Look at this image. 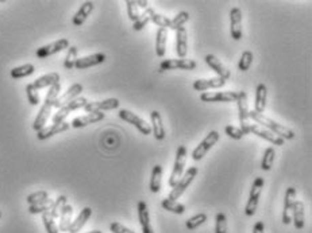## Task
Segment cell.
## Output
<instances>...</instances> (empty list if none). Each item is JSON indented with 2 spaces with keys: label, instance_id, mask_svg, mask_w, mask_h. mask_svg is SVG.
Masks as SVG:
<instances>
[{
  "label": "cell",
  "instance_id": "cell-10",
  "mask_svg": "<svg viewBox=\"0 0 312 233\" xmlns=\"http://www.w3.org/2000/svg\"><path fill=\"white\" fill-rule=\"evenodd\" d=\"M119 118L122 119V120H124V122L132 124L136 130L140 131L141 134L146 135V136L152 134V127H150V124H148L144 119H141L140 116H136L135 113H132V112L127 111V109H120Z\"/></svg>",
  "mask_w": 312,
  "mask_h": 233
},
{
  "label": "cell",
  "instance_id": "cell-42",
  "mask_svg": "<svg viewBox=\"0 0 312 233\" xmlns=\"http://www.w3.org/2000/svg\"><path fill=\"white\" fill-rule=\"evenodd\" d=\"M77 53H79V50H77L76 46H69L68 53H66V57H65V61H64L65 69L72 70L73 67H75V63H76V59H77Z\"/></svg>",
  "mask_w": 312,
  "mask_h": 233
},
{
  "label": "cell",
  "instance_id": "cell-47",
  "mask_svg": "<svg viewBox=\"0 0 312 233\" xmlns=\"http://www.w3.org/2000/svg\"><path fill=\"white\" fill-rule=\"evenodd\" d=\"M26 93H27L28 103L31 105H38L40 104V93L37 91L36 88L32 87V84H28L26 87Z\"/></svg>",
  "mask_w": 312,
  "mask_h": 233
},
{
  "label": "cell",
  "instance_id": "cell-12",
  "mask_svg": "<svg viewBox=\"0 0 312 233\" xmlns=\"http://www.w3.org/2000/svg\"><path fill=\"white\" fill-rule=\"evenodd\" d=\"M65 49H69V41L66 38H62V40H58L53 44H49L46 46H42L37 50V57L38 58H48V57L53 56V54H57V53L62 52Z\"/></svg>",
  "mask_w": 312,
  "mask_h": 233
},
{
  "label": "cell",
  "instance_id": "cell-11",
  "mask_svg": "<svg viewBox=\"0 0 312 233\" xmlns=\"http://www.w3.org/2000/svg\"><path fill=\"white\" fill-rule=\"evenodd\" d=\"M238 92H203L200 100L203 103H230L236 101Z\"/></svg>",
  "mask_w": 312,
  "mask_h": 233
},
{
  "label": "cell",
  "instance_id": "cell-22",
  "mask_svg": "<svg viewBox=\"0 0 312 233\" xmlns=\"http://www.w3.org/2000/svg\"><path fill=\"white\" fill-rule=\"evenodd\" d=\"M138 220H140L141 228H142V233H154L152 225H150L148 205L145 201L138 202Z\"/></svg>",
  "mask_w": 312,
  "mask_h": 233
},
{
  "label": "cell",
  "instance_id": "cell-46",
  "mask_svg": "<svg viewBox=\"0 0 312 233\" xmlns=\"http://www.w3.org/2000/svg\"><path fill=\"white\" fill-rule=\"evenodd\" d=\"M49 194L48 191L45 190H40V191H36V193H31L27 197V204L28 205H34V204H38V202H42L45 200H48Z\"/></svg>",
  "mask_w": 312,
  "mask_h": 233
},
{
  "label": "cell",
  "instance_id": "cell-54",
  "mask_svg": "<svg viewBox=\"0 0 312 233\" xmlns=\"http://www.w3.org/2000/svg\"><path fill=\"white\" fill-rule=\"evenodd\" d=\"M88 233H103V232H100V230H92V232H88Z\"/></svg>",
  "mask_w": 312,
  "mask_h": 233
},
{
  "label": "cell",
  "instance_id": "cell-16",
  "mask_svg": "<svg viewBox=\"0 0 312 233\" xmlns=\"http://www.w3.org/2000/svg\"><path fill=\"white\" fill-rule=\"evenodd\" d=\"M81 92H83V85H81V84H73L68 91L57 97L56 103H54V107L60 109L61 107H64V105H66L68 103H71V101H73L75 99H77V97L81 95Z\"/></svg>",
  "mask_w": 312,
  "mask_h": 233
},
{
  "label": "cell",
  "instance_id": "cell-3",
  "mask_svg": "<svg viewBox=\"0 0 312 233\" xmlns=\"http://www.w3.org/2000/svg\"><path fill=\"white\" fill-rule=\"evenodd\" d=\"M264 178L257 177L253 182L252 190H250V196H249L248 204L245 206V214L248 217H252L254 216L257 212V208H258V202H260L261 193H262V187H264Z\"/></svg>",
  "mask_w": 312,
  "mask_h": 233
},
{
  "label": "cell",
  "instance_id": "cell-26",
  "mask_svg": "<svg viewBox=\"0 0 312 233\" xmlns=\"http://www.w3.org/2000/svg\"><path fill=\"white\" fill-rule=\"evenodd\" d=\"M292 221L296 229H303L305 224L304 204L301 201H296L292 208Z\"/></svg>",
  "mask_w": 312,
  "mask_h": 233
},
{
  "label": "cell",
  "instance_id": "cell-15",
  "mask_svg": "<svg viewBox=\"0 0 312 233\" xmlns=\"http://www.w3.org/2000/svg\"><path fill=\"white\" fill-rule=\"evenodd\" d=\"M119 100L118 99H107L103 101H91L84 107V111L87 113H95V112H104L116 109L119 107Z\"/></svg>",
  "mask_w": 312,
  "mask_h": 233
},
{
  "label": "cell",
  "instance_id": "cell-49",
  "mask_svg": "<svg viewBox=\"0 0 312 233\" xmlns=\"http://www.w3.org/2000/svg\"><path fill=\"white\" fill-rule=\"evenodd\" d=\"M126 6H127L128 18H130L132 22H135V20L138 19V16H140V10H138L136 2L135 0H127V2H126Z\"/></svg>",
  "mask_w": 312,
  "mask_h": 233
},
{
  "label": "cell",
  "instance_id": "cell-29",
  "mask_svg": "<svg viewBox=\"0 0 312 233\" xmlns=\"http://www.w3.org/2000/svg\"><path fill=\"white\" fill-rule=\"evenodd\" d=\"M93 7H95V4L92 3V2H85V3L81 4V7L79 8V11L76 12V15L73 16V24L75 26H81V24H84V22L87 20V18H88L89 15H91V12L93 11Z\"/></svg>",
  "mask_w": 312,
  "mask_h": 233
},
{
  "label": "cell",
  "instance_id": "cell-38",
  "mask_svg": "<svg viewBox=\"0 0 312 233\" xmlns=\"http://www.w3.org/2000/svg\"><path fill=\"white\" fill-rule=\"evenodd\" d=\"M149 10H150V22L157 24L160 28H165V30H166V27L170 26V19L169 18L161 15V14H157L152 7H149Z\"/></svg>",
  "mask_w": 312,
  "mask_h": 233
},
{
  "label": "cell",
  "instance_id": "cell-2",
  "mask_svg": "<svg viewBox=\"0 0 312 233\" xmlns=\"http://www.w3.org/2000/svg\"><path fill=\"white\" fill-rule=\"evenodd\" d=\"M249 118L254 120V123L258 124V126L262 124L264 128L269 130L270 132L277 135V136H280V138L284 139V140H291V139L295 138V132H293L291 128L283 126L280 123L274 122L272 119L266 118L264 113H257L256 111H249Z\"/></svg>",
  "mask_w": 312,
  "mask_h": 233
},
{
  "label": "cell",
  "instance_id": "cell-34",
  "mask_svg": "<svg viewBox=\"0 0 312 233\" xmlns=\"http://www.w3.org/2000/svg\"><path fill=\"white\" fill-rule=\"evenodd\" d=\"M36 71V67L32 63H24L22 66L14 67L11 70V77L12 79H23V77H28Z\"/></svg>",
  "mask_w": 312,
  "mask_h": 233
},
{
  "label": "cell",
  "instance_id": "cell-1",
  "mask_svg": "<svg viewBox=\"0 0 312 233\" xmlns=\"http://www.w3.org/2000/svg\"><path fill=\"white\" fill-rule=\"evenodd\" d=\"M60 92H61V84L60 83L54 84L53 87L49 88L48 95H46V97H45L44 105L41 107V109H40V112H38V115H37L36 120H34V123H32V128H34L37 132L42 130V128L45 127V124L48 123L49 116H50V113H52V109L54 108V103H56L57 97L60 96Z\"/></svg>",
  "mask_w": 312,
  "mask_h": 233
},
{
  "label": "cell",
  "instance_id": "cell-53",
  "mask_svg": "<svg viewBox=\"0 0 312 233\" xmlns=\"http://www.w3.org/2000/svg\"><path fill=\"white\" fill-rule=\"evenodd\" d=\"M136 6L141 8H144V10L149 8V3L146 2V0H138V2H136Z\"/></svg>",
  "mask_w": 312,
  "mask_h": 233
},
{
  "label": "cell",
  "instance_id": "cell-9",
  "mask_svg": "<svg viewBox=\"0 0 312 233\" xmlns=\"http://www.w3.org/2000/svg\"><path fill=\"white\" fill-rule=\"evenodd\" d=\"M236 103H238V112H239V123H240V131L244 132V135H248L249 131V105H248V95L246 92H238V97H236Z\"/></svg>",
  "mask_w": 312,
  "mask_h": 233
},
{
  "label": "cell",
  "instance_id": "cell-35",
  "mask_svg": "<svg viewBox=\"0 0 312 233\" xmlns=\"http://www.w3.org/2000/svg\"><path fill=\"white\" fill-rule=\"evenodd\" d=\"M161 205H162V208H164L165 210H168L170 213L184 214L185 212V206L183 205V204H180V202L177 201H172V200H168V198L162 200Z\"/></svg>",
  "mask_w": 312,
  "mask_h": 233
},
{
  "label": "cell",
  "instance_id": "cell-5",
  "mask_svg": "<svg viewBox=\"0 0 312 233\" xmlns=\"http://www.w3.org/2000/svg\"><path fill=\"white\" fill-rule=\"evenodd\" d=\"M185 161H187V147L179 146L176 152V162H175L172 174H170V178H169V186H170L172 189L177 185V182L180 181L181 177H183Z\"/></svg>",
  "mask_w": 312,
  "mask_h": 233
},
{
  "label": "cell",
  "instance_id": "cell-33",
  "mask_svg": "<svg viewBox=\"0 0 312 233\" xmlns=\"http://www.w3.org/2000/svg\"><path fill=\"white\" fill-rule=\"evenodd\" d=\"M161 183H162V166L156 165L153 167L152 178H150V191L158 193L161 190Z\"/></svg>",
  "mask_w": 312,
  "mask_h": 233
},
{
  "label": "cell",
  "instance_id": "cell-52",
  "mask_svg": "<svg viewBox=\"0 0 312 233\" xmlns=\"http://www.w3.org/2000/svg\"><path fill=\"white\" fill-rule=\"evenodd\" d=\"M253 233H265V225L262 221H258L253 228Z\"/></svg>",
  "mask_w": 312,
  "mask_h": 233
},
{
  "label": "cell",
  "instance_id": "cell-27",
  "mask_svg": "<svg viewBox=\"0 0 312 233\" xmlns=\"http://www.w3.org/2000/svg\"><path fill=\"white\" fill-rule=\"evenodd\" d=\"M91 216H92V209L91 208H84V209L81 210L80 214L77 216L76 220L75 221H72V224H71V226H69V233H77L80 232L81 228L85 225V222L88 221L89 218H91Z\"/></svg>",
  "mask_w": 312,
  "mask_h": 233
},
{
  "label": "cell",
  "instance_id": "cell-23",
  "mask_svg": "<svg viewBox=\"0 0 312 233\" xmlns=\"http://www.w3.org/2000/svg\"><path fill=\"white\" fill-rule=\"evenodd\" d=\"M104 118H106V115L101 113V112L87 113V115L80 116V118L73 119V122L71 126H72L73 128H83V127H87V126H89V124H93V123L101 122Z\"/></svg>",
  "mask_w": 312,
  "mask_h": 233
},
{
  "label": "cell",
  "instance_id": "cell-45",
  "mask_svg": "<svg viewBox=\"0 0 312 233\" xmlns=\"http://www.w3.org/2000/svg\"><path fill=\"white\" fill-rule=\"evenodd\" d=\"M253 62V53L252 52H244L242 57L239 59V63H238V67H239L240 71H248L249 67L252 66Z\"/></svg>",
  "mask_w": 312,
  "mask_h": 233
},
{
  "label": "cell",
  "instance_id": "cell-43",
  "mask_svg": "<svg viewBox=\"0 0 312 233\" xmlns=\"http://www.w3.org/2000/svg\"><path fill=\"white\" fill-rule=\"evenodd\" d=\"M150 22V10L149 8H146L142 14H140V16H138V19L134 22V24H132V28L135 30V31H141L142 28L146 27V24Z\"/></svg>",
  "mask_w": 312,
  "mask_h": 233
},
{
  "label": "cell",
  "instance_id": "cell-19",
  "mask_svg": "<svg viewBox=\"0 0 312 233\" xmlns=\"http://www.w3.org/2000/svg\"><path fill=\"white\" fill-rule=\"evenodd\" d=\"M104 61H106V54H104V53H96V54H92V56L77 58L76 63H75V67L79 69V70H83V69H88V67L100 65Z\"/></svg>",
  "mask_w": 312,
  "mask_h": 233
},
{
  "label": "cell",
  "instance_id": "cell-28",
  "mask_svg": "<svg viewBox=\"0 0 312 233\" xmlns=\"http://www.w3.org/2000/svg\"><path fill=\"white\" fill-rule=\"evenodd\" d=\"M150 119H152V131L154 134V138L157 140H164L165 139V128L162 124V118H161L160 112L153 111L150 113Z\"/></svg>",
  "mask_w": 312,
  "mask_h": 233
},
{
  "label": "cell",
  "instance_id": "cell-13",
  "mask_svg": "<svg viewBox=\"0 0 312 233\" xmlns=\"http://www.w3.org/2000/svg\"><path fill=\"white\" fill-rule=\"evenodd\" d=\"M249 131L253 132L254 135H257V136H260V138L268 140V142H270L272 144H274V146H283L285 143L284 139H281L280 136H277V135H274L269 130L264 128L262 126L256 124V123H253V124L250 123V124H249Z\"/></svg>",
  "mask_w": 312,
  "mask_h": 233
},
{
  "label": "cell",
  "instance_id": "cell-51",
  "mask_svg": "<svg viewBox=\"0 0 312 233\" xmlns=\"http://www.w3.org/2000/svg\"><path fill=\"white\" fill-rule=\"evenodd\" d=\"M110 230L112 233H135L132 232L131 229L126 228L124 225H122V224H119V222H112L111 225H110Z\"/></svg>",
  "mask_w": 312,
  "mask_h": 233
},
{
  "label": "cell",
  "instance_id": "cell-20",
  "mask_svg": "<svg viewBox=\"0 0 312 233\" xmlns=\"http://www.w3.org/2000/svg\"><path fill=\"white\" fill-rule=\"evenodd\" d=\"M205 62H207L208 66L211 67L212 70L215 71L216 74H218V77H220V79H223L227 81V80L231 77L230 70H228L227 67L224 66L223 63L220 62L219 59L216 58L214 54H208V56H205Z\"/></svg>",
  "mask_w": 312,
  "mask_h": 233
},
{
  "label": "cell",
  "instance_id": "cell-41",
  "mask_svg": "<svg viewBox=\"0 0 312 233\" xmlns=\"http://www.w3.org/2000/svg\"><path fill=\"white\" fill-rule=\"evenodd\" d=\"M207 214L205 213H200V214H196V216H193V217L188 218L187 221H185V226L188 228L189 230H193L196 229V228H199L200 225H203L205 221H207Z\"/></svg>",
  "mask_w": 312,
  "mask_h": 233
},
{
  "label": "cell",
  "instance_id": "cell-25",
  "mask_svg": "<svg viewBox=\"0 0 312 233\" xmlns=\"http://www.w3.org/2000/svg\"><path fill=\"white\" fill-rule=\"evenodd\" d=\"M266 99H268V88L265 84H260L256 89V101H254V109L257 113H262L266 107Z\"/></svg>",
  "mask_w": 312,
  "mask_h": 233
},
{
  "label": "cell",
  "instance_id": "cell-44",
  "mask_svg": "<svg viewBox=\"0 0 312 233\" xmlns=\"http://www.w3.org/2000/svg\"><path fill=\"white\" fill-rule=\"evenodd\" d=\"M42 221H44L45 229H46V232H48V233H60V230H58V226L56 225V221H54V218L50 216V213H49V212H45V213H42Z\"/></svg>",
  "mask_w": 312,
  "mask_h": 233
},
{
  "label": "cell",
  "instance_id": "cell-56",
  "mask_svg": "<svg viewBox=\"0 0 312 233\" xmlns=\"http://www.w3.org/2000/svg\"><path fill=\"white\" fill-rule=\"evenodd\" d=\"M68 233H69V232H68Z\"/></svg>",
  "mask_w": 312,
  "mask_h": 233
},
{
  "label": "cell",
  "instance_id": "cell-14",
  "mask_svg": "<svg viewBox=\"0 0 312 233\" xmlns=\"http://www.w3.org/2000/svg\"><path fill=\"white\" fill-rule=\"evenodd\" d=\"M296 189L295 187H288L285 191L284 198V209H283V222L288 225L292 222V208L296 202Z\"/></svg>",
  "mask_w": 312,
  "mask_h": 233
},
{
  "label": "cell",
  "instance_id": "cell-8",
  "mask_svg": "<svg viewBox=\"0 0 312 233\" xmlns=\"http://www.w3.org/2000/svg\"><path fill=\"white\" fill-rule=\"evenodd\" d=\"M197 63L193 59L180 58V59H165L160 63L158 71L162 73L165 70H175V69H183V70H193L196 69Z\"/></svg>",
  "mask_w": 312,
  "mask_h": 233
},
{
  "label": "cell",
  "instance_id": "cell-17",
  "mask_svg": "<svg viewBox=\"0 0 312 233\" xmlns=\"http://www.w3.org/2000/svg\"><path fill=\"white\" fill-rule=\"evenodd\" d=\"M71 128V124L66 122L58 123V124H52L49 127H44L42 130L37 132V138L38 140H46V139L52 138L54 135H58L61 132H65Z\"/></svg>",
  "mask_w": 312,
  "mask_h": 233
},
{
  "label": "cell",
  "instance_id": "cell-55",
  "mask_svg": "<svg viewBox=\"0 0 312 233\" xmlns=\"http://www.w3.org/2000/svg\"><path fill=\"white\" fill-rule=\"evenodd\" d=\"M0 218H2V212H0Z\"/></svg>",
  "mask_w": 312,
  "mask_h": 233
},
{
  "label": "cell",
  "instance_id": "cell-32",
  "mask_svg": "<svg viewBox=\"0 0 312 233\" xmlns=\"http://www.w3.org/2000/svg\"><path fill=\"white\" fill-rule=\"evenodd\" d=\"M166 41H168V32L165 28H158L156 36V53L157 57H164L166 52Z\"/></svg>",
  "mask_w": 312,
  "mask_h": 233
},
{
  "label": "cell",
  "instance_id": "cell-48",
  "mask_svg": "<svg viewBox=\"0 0 312 233\" xmlns=\"http://www.w3.org/2000/svg\"><path fill=\"white\" fill-rule=\"evenodd\" d=\"M215 233H227V218L224 213L216 214Z\"/></svg>",
  "mask_w": 312,
  "mask_h": 233
},
{
  "label": "cell",
  "instance_id": "cell-7",
  "mask_svg": "<svg viewBox=\"0 0 312 233\" xmlns=\"http://www.w3.org/2000/svg\"><path fill=\"white\" fill-rule=\"evenodd\" d=\"M218 140H219V132H218V131H211V132L205 136L204 140L192 151L193 161H201V159L204 158L208 151L215 146Z\"/></svg>",
  "mask_w": 312,
  "mask_h": 233
},
{
  "label": "cell",
  "instance_id": "cell-37",
  "mask_svg": "<svg viewBox=\"0 0 312 233\" xmlns=\"http://www.w3.org/2000/svg\"><path fill=\"white\" fill-rule=\"evenodd\" d=\"M53 202H54L53 200L48 198V200H45V201L38 202V204H34V205H30L28 206V213L42 214V213H45V212H49L50 208H52Z\"/></svg>",
  "mask_w": 312,
  "mask_h": 233
},
{
  "label": "cell",
  "instance_id": "cell-39",
  "mask_svg": "<svg viewBox=\"0 0 312 233\" xmlns=\"http://www.w3.org/2000/svg\"><path fill=\"white\" fill-rule=\"evenodd\" d=\"M274 158H276V152H274V148L273 147H268L265 150L264 158H262V163H261V169L264 171H269L272 169L273 162H274Z\"/></svg>",
  "mask_w": 312,
  "mask_h": 233
},
{
  "label": "cell",
  "instance_id": "cell-36",
  "mask_svg": "<svg viewBox=\"0 0 312 233\" xmlns=\"http://www.w3.org/2000/svg\"><path fill=\"white\" fill-rule=\"evenodd\" d=\"M66 201H68V198L65 197V196H58L56 201L53 202V205L52 208H50V210H49V213H50V216H52L54 220H56V218H60V214L61 212H62V208L66 205Z\"/></svg>",
  "mask_w": 312,
  "mask_h": 233
},
{
  "label": "cell",
  "instance_id": "cell-18",
  "mask_svg": "<svg viewBox=\"0 0 312 233\" xmlns=\"http://www.w3.org/2000/svg\"><path fill=\"white\" fill-rule=\"evenodd\" d=\"M230 23H231V36L234 41L242 38V11L235 7L230 11Z\"/></svg>",
  "mask_w": 312,
  "mask_h": 233
},
{
  "label": "cell",
  "instance_id": "cell-21",
  "mask_svg": "<svg viewBox=\"0 0 312 233\" xmlns=\"http://www.w3.org/2000/svg\"><path fill=\"white\" fill-rule=\"evenodd\" d=\"M226 85V80L220 79V77H214V79L208 80H197L193 83V89L197 92H204L208 89H218Z\"/></svg>",
  "mask_w": 312,
  "mask_h": 233
},
{
  "label": "cell",
  "instance_id": "cell-24",
  "mask_svg": "<svg viewBox=\"0 0 312 233\" xmlns=\"http://www.w3.org/2000/svg\"><path fill=\"white\" fill-rule=\"evenodd\" d=\"M176 52L180 58H185L188 53V34L184 27L176 30Z\"/></svg>",
  "mask_w": 312,
  "mask_h": 233
},
{
  "label": "cell",
  "instance_id": "cell-4",
  "mask_svg": "<svg viewBox=\"0 0 312 233\" xmlns=\"http://www.w3.org/2000/svg\"><path fill=\"white\" fill-rule=\"evenodd\" d=\"M197 175V167H189L187 173L184 174V177H181V179L177 182V185L172 189V191L169 193L168 200H172V201H176L179 198L184 194V191L188 189V186L192 183V181L195 179V177Z\"/></svg>",
  "mask_w": 312,
  "mask_h": 233
},
{
  "label": "cell",
  "instance_id": "cell-6",
  "mask_svg": "<svg viewBox=\"0 0 312 233\" xmlns=\"http://www.w3.org/2000/svg\"><path fill=\"white\" fill-rule=\"evenodd\" d=\"M88 104V100L85 97H77L73 101L68 103L64 107H61L58 111L53 115V124H58V123H62L66 119V116L71 113V112L76 111V109H80V108H84L85 105Z\"/></svg>",
  "mask_w": 312,
  "mask_h": 233
},
{
  "label": "cell",
  "instance_id": "cell-50",
  "mask_svg": "<svg viewBox=\"0 0 312 233\" xmlns=\"http://www.w3.org/2000/svg\"><path fill=\"white\" fill-rule=\"evenodd\" d=\"M224 131H226V134H227L230 138L235 139V140H239V139H242L245 136L244 132L240 131V128H238V127L235 126H227Z\"/></svg>",
  "mask_w": 312,
  "mask_h": 233
},
{
  "label": "cell",
  "instance_id": "cell-30",
  "mask_svg": "<svg viewBox=\"0 0 312 233\" xmlns=\"http://www.w3.org/2000/svg\"><path fill=\"white\" fill-rule=\"evenodd\" d=\"M57 83H60V74L58 73H49V74H45L40 77V79H37L32 83V87L36 88L37 91H40V89H44V88L53 87Z\"/></svg>",
  "mask_w": 312,
  "mask_h": 233
},
{
  "label": "cell",
  "instance_id": "cell-31",
  "mask_svg": "<svg viewBox=\"0 0 312 233\" xmlns=\"http://www.w3.org/2000/svg\"><path fill=\"white\" fill-rule=\"evenodd\" d=\"M72 216H73V208L71 205H66L62 208V212L60 214V225H58V230L61 232H68L69 226L72 224Z\"/></svg>",
  "mask_w": 312,
  "mask_h": 233
},
{
  "label": "cell",
  "instance_id": "cell-40",
  "mask_svg": "<svg viewBox=\"0 0 312 233\" xmlns=\"http://www.w3.org/2000/svg\"><path fill=\"white\" fill-rule=\"evenodd\" d=\"M189 20V14L187 11H181L179 12L175 18H173L172 20H170V26H169V28L170 30H179L180 27H183L187 22Z\"/></svg>",
  "mask_w": 312,
  "mask_h": 233
}]
</instances>
